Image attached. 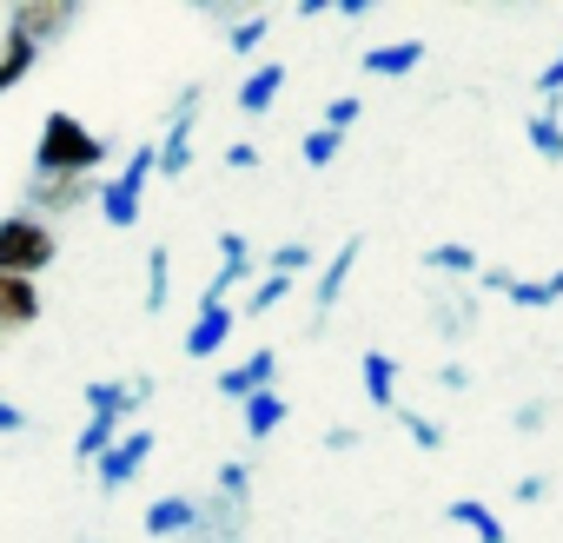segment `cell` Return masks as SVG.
<instances>
[{
	"label": "cell",
	"mask_w": 563,
	"mask_h": 543,
	"mask_svg": "<svg viewBox=\"0 0 563 543\" xmlns=\"http://www.w3.org/2000/svg\"><path fill=\"white\" fill-rule=\"evenodd\" d=\"M537 93H543V100H563V47L543 60V74H537Z\"/></svg>",
	"instance_id": "obj_36"
},
{
	"label": "cell",
	"mask_w": 563,
	"mask_h": 543,
	"mask_svg": "<svg viewBox=\"0 0 563 543\" xmlns=\"http://www.w3.org/2000/svg\"><path fill=\"white\" fill-rule=\"evenodd\" d=\"M74 21H80L74 0H14L8 21H0V34H21V41H34V47L47 54V41H60Z\"/></svg>",
	"instance_id": "obj_5"
},
{
	"label": "cell",
	"mask_w": 563,
	"mask_h": 543,
	"mask_svg": "<svg viewBox=\"0 0 563 543\" xmlns=\"http://www.w3.org/2000/svg\"><path fill=\"white\" fill-rule=\"evenodd\" d=\"M87 199H100V179H27V212L47 225H54V212H74Z\"/></svg>",
	"instance_id": "obj_9"
},
{
	"label": "cell",
	"mask_w": 563,
	"mask_h": 543,
	"mask_svg": "<svg viewBox=\"0 0 563 543\" xmlns=\"http://www.w3.org/2000/svg\"><path fill=\"white\" fill-rule=\"evenodd\" d=\"M444 517H451L457 530H471L477 543H510V530H504V517H497V510H490L484 497H451V503H444Z\"/></svg>",
	"instance_id": "obj_18"
},
{
	"label": "cell",
	"mask_w": 563,
	"mask_h": 543,
	"mask_svg": "<svg viewBox=\"0 0 563 543\" xmlns=\"http://www.w3.org/2000/svg\"><path fill=\"white\" fill-rule=\"evenodd\" d=\"M286 292H292V279H272V272H258L252 292H245V312H239V319H265L272 306H286Z\"/></svg>",
	"instance_id": "obj_28"
},
{
	"label": "cell",
	"mask_w": 563,
	"mask_h": 543,
	"mask_svg": "<svg viewBox=\"0 0 563 543\" xmlns=\"http://www.w3.org/2000/svg\"><path fill=\"white\" fill-rule=\"evenodd\" d=\"M510 497H517L523 510H537V503H550V477H543V470H530V477H517V484H510Z\"/></svg>",
	"instance_id": "obj_35"
},
{
	"label": "cell",
	"mask_w": 563,
	"mask_h": 543,
	"mask_svg": "<svg viewBox=\"0 0 563 543\" xmlns=\"http://www.w3.org/2000/svg\"><path fill=\"white\" fill-rule=\"evenodd\" d=\"M286 411H292V405L278 398V391H258V398H245V405H239V424H245V437H252V444H265L278 424H286Z\"/></svg>",
	"instance_id": "obj_21"
},
{
	"label": "cell",
	"mask_w": 563,
	"mask_h": 543,
	"mask_svg": "<svg viewBox=\"0 0 563 543\" xmlns=\"http://www.w3.org/2000/svg\"><path fill=\"white\" fill-rule=\"evenodd\" d=\"M358 437H365L358 424H332V431H325V451H339V457H345V451H358Z\"/></svg>",
	"instance_id": "obj_40"
},
{
	"label": "cell",
	"mask_w": 563,
	"mask_h": 543,
	"mask_svg": "<svg viewBox=\"0 0 563 543\" xmlns=\"http://www.w3.org/2000/svg\"><path fill=\"white\" fill-rule=\"evenodd\" d=\"M523 133H530V146H537V159H550V166H563V100H543V107H530V120H523Z\"/></svg>",
	"instance_id": "obj_19"
},
{
	"label": "cell",
	"mask_w": 563,
	"mask_h": 543,
	"mask_svg": "<svg viewBox=\"0 0 563 543\" xmlns=\"http://www.w3.org/2000/svg\"><path fill=\"white\" fill-rule=\"evenodd\" d=\"M424 272H438V279H477V252L464 245V239H444V245H424V258H418Z\"/></svg>",
	"instance_id": "obj_20"
},
{
	"label": "cell",
	"mask_w": 563,
	"mask_h": 543,
	"mask_svg": "<svg viewBox=\"0 0 563 543\" xmlns=\"http://www.w3.org/2000/svg\"><path fill=\"white\" fill-rule=\"evenodd\" d=\"M265 41H272V14H245V21H232V34H225L232 54H258Z\"/></svg>",
	"instance_id": "obj_31"
},
{
	"label": "cell",
	"mask_w": 563,
	"mask_h": 543,
	"mask_svg": "<svg viewBox=\"0 0 563 543\" xmlns=\"http://www.w3.org/2000/svg\"><path fill=\"white\" fill-rule=\"evenodd\" d=\"M120 431H126V424H113V418H87V424H80V437H74V464H100V457H107V444H113Z\"/></svg>",
	"instance_id": "obj_27"
},
{
	"label": "cell",
	"mask_w": 563,
	"mask_h": 543,
	"mask_svg": "<svg viewBox=\"0 0 563 543\" xmlns=\"http://www.w3.org/2000/svg\"><path fill=\"white\" fill-rule=\"evenodd\" d=\"M312 265H319V252H312L306 239H286V245H272V252H265V272H272V279H292V286L306 279Z\"/></svg>",
	"instance_id": "obj_25"
},
{
	"label": "cell",
	"mask_w": 563,
	"mask_h": 543,
	"mask_svg": "<svg viewBox=\"0 0 563 543\" xmlns=\"http://www.w3.org/2000/svg\"><path fill=\"white\" fill-rule=\"evenodd\" d=\"M14 431H27V411L14 398H0V437H14Z\"/></svg>",
	"instance_id": "obj_41"
},
{
	"label": "cell",
	"mask_w": 563,
	"mask_h": 543,
	"mask_svg": "<svg viewBox=\"0 0 563 543\" xmlns=\"http://www.w3.org/2000/svg\"><path fill=\"white\" fill-rule=\"evenodd\" d=\"M153 444H159V437H153L146 424H133V431H120V437L107 444V457L93 464V477H100V490H107V497H113V490H126V484H133V477L146 470V457H153Z\"/></svg>",
	"instance_id": "obj_8"
},
{
	"label": "cell",
	"mask_w": 563,
	"mask_h": 543,
	"mask_svg": "<svg viewBox=\"0 0 563 543\" xmlns=\"http://www.w3.org/2000/svg\"><path fill=\"white\" fill-rule=\"evenodd\" d=\"M232 325H239V312H232V306H199V312H192V325H186V358H219V352H225V339H232Z\"/></svg>",
	"instance_id": "obj_14"
},
{
	"label": "cell",
	"mask_w": 563,
	"mask_h": 543,
	"mask_svg": "<svg viewBox=\"0 0 563 543\" xmlns=\"http://www.w3.org/2000/svg\"><path fill=\"white\" fill-rule=\"evenodd\" d=\"M398 424H405V437H411L418 451H444V444H451V431H444L438 418H424V411H405V405H398Z\"/></svg>",
	"instance_id": "obj_30"
},
{
	"label": "cell",
	"mask_w": 563,
	"mask_h": 543,
	"mask_svg": "<svg viewBox=\"0 0 563 543\" xmlns=\"http://www.w3.org/2000/svg\"><path fill=\"white\" fill-rule=\"evenodd\" d=\"M272 378H278V352H272V345H258V352H245V358H239L232 372H219V398L245 405V398L272 391Z\"/></svg>",
	"instance_id": "obj_10"
},
{
	"label": "cell",
	"mask_w": 563,
	"mask_h": 543,
	"mask_svg": "<svg viewBox=\"0 0 563 543\" xmlns=\"http://www.w3.org/2000/svg\"><path fill=\"white\" fill-rule=\"evenodd\" d=\"M358 67H365L372 80H405V74L424 67V41H385V47H365Z\"/></svg>",
	"instance_id": "obj_15"
},
{
	"label": "cell",
	"mask_w": 563,
	"mask_h": 543,
	"mask_svg": "<svg viewBox=\"0 0 563 543\" xmlns=\"http://www.w3.org/2000/svg\"><path fill=\"white\" fill-rule=\"evenodd\" d=\"M517 312H550V306H563V265L556 272H543V279H510V292H504Z\"/></svg>",
	"instance_id": "obj_22"
},
{
	"label": "cell",
	"mask_w": 563,
	"mask_h": 543,
	"mask_svg": "<svg viewBox=\"0 0 563 543\" xmlns=\"http://www.w3.org/2000/svg\"><path fill=\"white\" fill-rule=\"evenodd\" d=\"M153 159H159V153H153V140H146V146H133V159H126L113 179H100V199H93V206H100V219H107L113 232L140 225V206H146V179H153Z\"/></svg>",
	"instance_id": "obj_3"
},
{
	"label": "cell",
	"mask_w": 563,
	"mask_h": 543,
	"mask_svg": "<svg viewBox=\"0 0 563 543\" xmlns=\"http://www.w3.org/2000/svg\"><path fill=\"white\" fill-rule=\"evenodd\" d=\"M252 272H258V252H252V239L245 232H219V272H212V279H206V292H199V306H232V292L252 279Z\"/></svg>",
	"instance_id": "obj_7"
},
{
	"label": "cell",
	"mask_w": 563,
	"mask_h": 543,
	"mask_svg": "<svg viewBox=\"0 0 563 543\" xmlns=\"http://www.w3.org/2000/svg\"><path fill=\"white\" fill-rule=\"evenodd\" d=\"M192 126H199V80L173 100V120H166V133L153 140V173L159 179H186V166H192Z\"/></svg>",
	"instance_id": "obj_4"
},
{
	"label": "cell",
	"mask_w": 563,
	"mask_h": 543,
	"mask_svg": "<svg viewBox=\"0 0 563 543\" xmlns=\"http://www.w3.org/2000/svg\"><path fill=\"white\" fill-rule=\"evenodd\" d=\"M100 159H107V140L93 126H80L74 113H47L41 120V140H34L27 179H93Z\"/></svg>",
	"instance_id": "obj_1"
},
{
	"label": "cell",
	"mask_w": 563,
	"mask_h": 543,
	"mask_svg": "<svg viewBox=\"0 0 563 543\" xmlns=\"http://www.w3.org/2000/svg\"><path fill=\"white\" fill-rule=\"evenodd\" d=\"M477 319H484V312H477V292H457V299L438 306V339H444V345H464V339L477 332Z\"/></svg>",
	"instance_id": "obj_24"
},
{
	"label": "cell",
	"mask_w": 563,
	"mask_h": 543,
	"mask_svg": "<svg viewBox=\"0 0 563 543\" xmlns=\"http://www.w3.org/2000/svg\"><path fill=\"white\" fill-rule=\"evenodd\" d=\"M173 306V252L153 245L146 252V312H166Z\"/></svg>",
	"instance_id": "obj_26"
},
{
	"label": "cell",
	"mask_w": 563,
	"mask_h": 543,
	"mask_svg": "<svg viewBox=\"0 0 563 543\" xmlns=\"http://www.w3.org/2000/svg\"><path fill=\"white\" fill-rule=\"evenodd\" d=\"M212 484H219L225 503H245V490H252V464H245V457H225V464L212 470Z\"/></svg>",
	"instance_id": "obj_33"
},
{
	"label": "cell",
	"mask_w": 563,
	"mask_h": 543,
	"mask_svg": "<svg viewBox=\"0 0 563 543\" xmlns=\"http://www.w3.org/2000/svg\"><path fill=\"white\" fill-rule=\"evenodd\" d=\"M510 279H517L510 265H477V286H484V292H497V299L510 292Z\"/></svg>",
	"instance_id": "obj_37"
},
{
	"label": "cell",
	"mask_w": 563,
	"mask_h": 543,
	"mask_svg": "<svg viewBox=\"0 0 563 543\" xmlns=\"http://www.w3.org/2000/svg\"><path fill=\"white\" fill-rule=\"evenodd\" d=\"M358 258H365V239L352 232V239H345V245H339V252L319 265V286H312V312H319V325H325V312L345 299V286H352V265H358Z\"/></svg>",
	"instance_id": "obj_12"
},
{
	"label": "cell",
	"mask_w": 563,
	"mask_h": 543,
	"mask_svg": "<svg viewBox=\"0 0 563 543\" xmlns=\"http://www.w3.org/2000/svg\"><path fill=\"white\" fill-rule=\"evenodd\" d=\"M153 378H87L80 385V405H87V418H113V424H133V411L140 405H153Z\"/></svg>",
	"instance_id": "obj_6"
},
{
	"label": "cell",
	"mask_w": 563,
	"mask_h": 543,
	"mask_svg": "<svg viewBox=\"0 0 563 543\" xmlns=\"http://www.w3.org/2000/svg\"><path fill=\"white\" fill-rule=\"evenodd\" d=\"M358 385H365L372 411H398V358L391 352H365L358 358Z\"/></svg>",
	"instance_id": "obj_17"
},
{
	"label": "cell",
	"mask_w": 563,
	"mask_h": 543,
	"mask_svg": "<svg viewBox=\"0 0 563 543\" xmlns=\"http://www.w3.org/2000/svg\"><path fill=\"white\" fill-rule=\"evenodd\" d=\"M41 67V47L34 41H21V34H0V93H14L27 74Z\"/></svg>",
	"instance_id": "obj_23"
},
{
	"label": "cell",
	"mask_w": 563,
	"mask_h": 543,
	"mask_svg": "<svg viewBox=\"0 0 563 543\" xmlns=\"http://www.w3.org/2000/svg\"><path fill=\"white\" fill-rule=\"evenodd\" d=\"M339 153H345V140H339V133H325V126H312V133L299 140V159H306L312 173H319V166H332Z\"/></svg>",
	"instance_id": "obj_32"
},
{
	"label": "cell",
	"mask_w": 563,
	"mask_h": 543,
	"mask_svg": "<svg viewBox=\"0 0 563 543\" xmlns=\"http://www.w3.org/2000/svg\"><path fill=\"white\" fill-rule=\"evenodd\" d=\"M543 418H550V405H543V398H523V405L510 411V431H517V437H537Z\"/></svg>",
	"instance_id": "obj_34"
},
{
	"label": "cell",
	"mask_w": 563,
	"mask_h": 543,
	"mask_svg": "<svg viewBox=\"0 0 563 543\" xmlns=\"http://www.w3.org/2000/svg\"><path fill=\"white\" fill-rule=\"evenodd\" d=\"M60 258V232L34 212H0V279H41Z\"/></svg>",
	"instance_id": "obj_2"
},
{
	"label": "cell",
	"mask_w": 563,
	"mask_h": 543,
	"mask_svg": "<svg viewBox=\"0 0 563 543\" xmlns=\"http://www.w3.org/2000/svg\"><path fill=\"white\" fill-rule=\"evenodd\" d=\"M258 159H265V153H258L252 140H232V146H225V166H232V173H252Z\"/></svg>",
	"instance_id": "obj_38"
},
{
	"label": "cell",
	"mask_w": 563,
	"mask_h": 543,
	"mask_svg": "<svg viewBox=\"0 0 563 543\" xmlns=\"http://www.w3.org/2000/svg\"><path fill=\"white\" fill-rule=\"evenodd\" d=\"M438 385H444V391H471V365H464V358H444V365H438Z\"/></svg>",
	"instance_id": "obj_39"
},
{
	"label": "cell",
	"mask_w": 563,
	"mask_h": 543,
	"mask_svg": "<svg viewBox=\"0 0 563 543\" xmlns=\"http://www.w3.org/2000/svg\"><path fill=\"white\" fill-rule=\"evenodd\" d=\"M286 80H292V67H286V60H258V67L239 80V113H245V120L272 113V107H278V93H286Z\"/></svg>",
	"instance_id": "obj_13"
},
{
	"label": "cell",
	"mask_w": 563,
	"mask_h": 543,
	"mask_svg": "<svg viewBox=\"0 0 563 543\" xmlns=\"http://www.w3.org/2000/svg\"><path fill=\"white\" fill-rule=\"evenodd\" d=\"M358 120H365V100H358V93H332V100H325V113H319V126H325V133H339V140H345Z\"/></svg>",
	"instance_id": "obj_29"
},
{
	"label": "cell",
	"mask_w": 563,
	"mask_h": 543,
	"mask_svg": "<svg viewBox=\"0 0 563 543\" xmlns=\"http://www.w3.org/2000/svg\"><path fill=\"white\" fill-rule=\"evenodd\" d=\"M41 325V286L34 279H0V339Z\"/></svg>",
	"instance_id": "obj_16"
},
{
	"label": "cell",
	"mask_w": 563,
	"mask_h": 543,
	"mask_svg": "<svg viewBox=\"0 0 563 543\" xmlns=\"http://www.w3.org/2000/svg\"><path fill=\"white\" fill-rule=\"evenodd\" d=\"M140 530L146 536H192V530H206V503L199 497H153L146 503V517H140Z\"/></svg>",
	"instance_id": "obj_11"
}]
</instances>
